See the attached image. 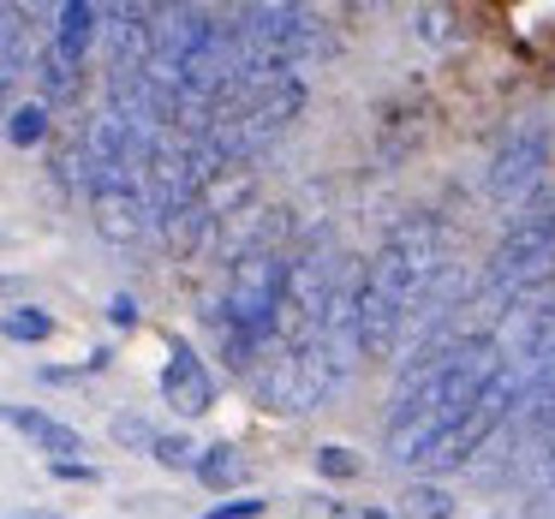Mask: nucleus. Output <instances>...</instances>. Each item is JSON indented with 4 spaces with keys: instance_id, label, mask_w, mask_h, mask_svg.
Masks as SVG:
<instances>
[{
    "instance_id": "obj_14",
    "label": "nucleus",
    "mask_w": 555,
    "mask_h": 519,
    "mask_svg": "<svg viewBox=\"0 0 555 519\" xmlns=\"http://www.w3.org/2000/svg\"><path fill=\"white\" fill-rule=\"evenodd\" d=\"M0 335H7V340H25V347H30V340H49V335H54V316L37 311V304H18V311L0 316Z\"/></svg>"
},
{
    "instance_id": "obj_16",
    "label": "nucleus",
    "mask_w": 555,
    "mask_h": 519,
    "mask_svg": "<svg viewBox=\"0 0 555 519\" xmlns=\"http://www.w3.org/2000/svg\"><path fill=\"white\" fill-rule=\"evenodd\" d=\"M364 459L352 454V447H340V442H328V447H317V471H323V478H352V471H359Z\"/></svg>"
},
{
    "instance_id": "obj_3",
    "label": "nucleus",
    "mask_w": 555,
    "mask_h": 519,
    "mask_svg": "<svg viewBox=\"0 0 555 519\" xmlns=\"http://www.w3.org/2000/svg\"><path fill=\"white\" fill-rule=\"evenodd\" d=\"M550 269H555V192L543 185V192H531L526 204L507 216L502 239L490 245L483 281H478V304H495V311L526 304L531 293H543Z\"/></svg>"
},
{
    "instance_id": "obj_12",
    "label": "nucleus",
    "mask_w": 555,
    "mask_h": 519,
    "mask_svg": "<svg viewBox=\"0 0 555 519\" xmlns=\"http://www.w3.org/2000/svg\"><path fill=\"white\" fill-rule=\"evenodd\" d=\"M400 519H454V495H448L442 483L418 478L406 495H400Z\"/></svg>"
},
{
    "instance_id": "obj_21",
    "label": "nucleus",
    "mask_w": 555,
    "mask_h": 519,
    "mask_svg": "<svg viewBox=\"0 0 555 519\" xmlns=\"http://www.w3.org/2000/svg\"><path fill=\"white\" fill-rule=\"evenodd\" d=\"M13 519H61V514H13Z\"/></svg>"
},
{
    "instance_id": "obj_5",
    "label": "nucleus",
    "mask_w": 555,
    "mask_h": 519,
    "mask_svg": "<svg viewBox=\"0 0 555 519\" xmlns=\"http://www.w3.org/2000/svg\"><path fill=\"white\" fill-rule=\"evenodd\" d=\"M514 406H519V382H514V371H502L430 447H424L418 459H412V471H454V466H466V459H478V447L514 418Z\"/></svg>"
},
{
    "instance_id": "obj_13",
    "label": "nucleus",
    "mask_w": 555,
    "mask_h": 519,
    "mask_svg": "<svg viewBox=\"0 0 555 519\" xmlns=\"http://www.w3.org/2000/svg\"><path fill=\"white\" fill-rule=\"evenodd\" d=\"M0 132L13 138L18 150L42 144V138H49V108H42V102H18V108H7V120H0Z\"/></svg>"
},
{
    "instance_id": "obj_11",
    "label": "nucleus",
    "mask_w": 555,
    "mask_h": 519,
    "mask_svg": "<svg viewBox=\"0 0 555 519\" xmlns=\"http://www.w3.org/2000/svg\"><path fill=\"white\" fill-rule=\"evenodd\" d=\"M192 471H197V483H204V490H240L251 466H245V454L233 442H209V447H197Z\"/></svg>"
},
{
    "instance_id": "obj_8",
    "label": "nucleus",
    "mask_w": 555,
    "mask_h": 519,
    "mask_svg": "<svg viewBox=\"0 0 555 519\" xmlns=\"http://www.w3.org/2000/svg\"><path fill=\"white\" fill-rule=\"evenodd\" d=\"M162 400H168L180 418H204L216 406V371L204 364V352L192 340L173 335L168 340V364H162Z\"/></svg>"
},
{
    "instance_id": "obj_19",
    "label": "nucleus",
    "mask_w": 555,
    "mask_h": 519,
    "mask_svg": "<svg viewBox=\"0 0 555 519\" xmlns=\"http://www.w3.org/2000/svg\"><path fill=\"white\" fill-rule=\"evenodd\" d=\"M108 316H114V323H120V328H132V323H138V299H132V293H114Z\"/></svg>"
},
{
    "instance_id": "obj_17",
    "label": "nucleus",
    "mask_w": 555,
    "mask_h": 519,
    "mask_svg": "<svg viewBox=\"0 0 555 519\" xmlns=\"http://www.w3.org/2000/svg\"><path fill=\"white\" fill-rule=\"evenodd\" d=\"M263 495H233V502H216V507H204V519H257L263 514Z\"/></svg>"
},
{
    "instance_id": "obj_6",
    "label": "nucleus",
    "mask_w": 555,
    "mask_h": 519,
    "mask_svg": "<svg viewBox=\"0 0 555 519\" xmlns=\"http://www.w3.org/2000/svg\"><path fill=\"white\" fill-rule=\"evenodd\" d=\"M543 168H550V132H543L538 120H519L502 132L483 185H490V197H502V204H526L531 192H543Z\"/></svg>"
},
{
    "instance_id": "obj_10",
    "label": "nucleus",
    "mask_w": 555,
    "mask_h": 519,
    "mask_svg": "<svg viewBox=\"0 0 555 519\" xmlns=\"http://www.w3.org/2000/svg\"><path fill=\"white\" fill-rule=\"evenodd\" d=\"M30 73V25L18 7H0V120H7V102L13 85Z\"/></svg>"
},
{
    "instance_id": "obj_18",
    "label": "nucleus",
    "mask_w": 555,
    "mask_h": 519,
    "mask_svg": "<svg viewBox=\"0 0 555 519\" xmlns=\"http://www.w3.org/2000/svg\"><path fill=\"white\" fill-rule=\"evenodd\" d=\"M114 436H120V442H132V447H144V454H150V442H156V424H144L138 412H120V418H114Z\"/></svg>"
},
{
    "instance_id": "obj_7",
    "label": "nucleus",
    "mask_w": 555,
    "mask_h": 519,
    "mask_svg": "<svg viewBox=\"0 0 555 519\" xmlns=\"http://www.w3.org/2000/svg\"><path fill=\"white\" fill-rule=\"evenodd\" d=\"M85 197H90V216H96L102 239H114V245H138L156 228V221H150V204H144V180H132V173L90 180Z\"/></svg>"
},
{
    "instance_id": "obj_1",
    "label": "nucleus",
    "mask_w": 555,
    "mask_h": 519,
    "mask_svg": "<svg viewBox=\"0 0 555 519\" xmlns=\"http://www.w3.org/2000/svg\"><path fill=\"white\" fill-rule=\"evenodd\" d=\"M502 371H507V352H502L495 328H448V335H430L418 347V359L406 364L395 400H388V424H383L388 454L400 466H412Z\"/></svg>"
},
{
    "instance_id": "obj_4",
    "label": "nucleus",
    "mask_w": 555,
    "mask_h": 519,
    "mask_svg": "<svg viewBox=\"0 0 555 519\" xmlns=\"http://www.w3.org/2000/svg\"><path fill=\"white\" fill-rule=\"evenodd\" d=\"M233 42H240V78L245 73H293L299 78L317 54H328V25L305 7H240Z\"/></svg>"
},
{
    "instance_id": "obj_15",
    "label": "nucleus",
    "mask_w": 555,
    "mask_h": 519,
    "mask_svg": "<svg viewBox=\"0 0 555 519\" xmlns=\"http://www.w3.org/2000/svg\"><path fill=\"white\" fill-rule=\"evenodd\" d=\"M150 459H162V466H173V471H192L197 442H192V436H180V430H156V442H150Z\"/></svg>"
},
{
    "instance_id": "obj_9",
    "label": "nucleus",
    "mask_w": 555,
    "mask_h": 519,
    "mask_svg": "<svg viewBox=\"0 0 555 519\" xmlns=\"http://www.w3.org/2000/svg\"><path fill=\"white\" fill-rule=\"evenodd\" d=\"M0 418L13 424L18 436H30V442L49 454V466H54V459H78V454H85V436H78L73 424H61L54 412H42V406H0Z\"/></svg>"
},
{
    "instance_id": "obj_2",
    "label": "nucleus",
    "mask_w": 555,
    "mask_h": 519,
    "mask_svg": "<svg viewBox=\"0 0 555 519\" xmlns=\"http://www.w3.org/2000/svg\"><path fill=\"white\" fill-rule=\"evenodd\" d=\"M442 263H448V228L430 209L400 216L376 239V251L352 269V340H359V359H395L412 316L424 311L430 287L442 281Z\"/></svg>"
},
{
    "instance_id": "obj_20",
    "label": "nucleus",
    "mask_w": 555,
    "mask_h": 519,
    "mask_svg": "<svg viewBox=\"0 0 555 519\" xmlns=\"http://www.w3.org/2000/svg\"><path fill=\"white\" fill-rule=\"evenodd\" d=\"M359 519H395V514H383V507H364V514Z\"/></svg>"
}]
</instances>
